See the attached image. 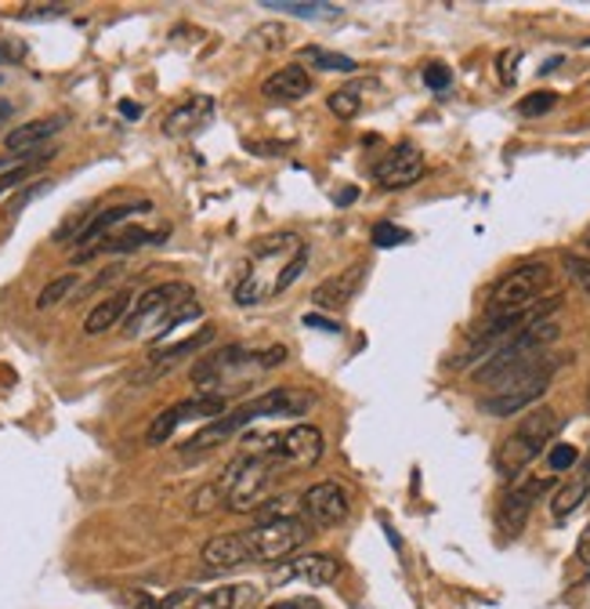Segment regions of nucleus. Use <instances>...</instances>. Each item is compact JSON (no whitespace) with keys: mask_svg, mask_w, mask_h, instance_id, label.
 <instances>
[{"mask_svg":"<svg viewBox=\"0 0 590 609\" xmlns=\"http://www.w3.org/2000/svg\"><path fill=\"white\" fill-rule=\"evenodd\" d=\"M555 106H558V95L555 91H533V95H525L522 102H518V113L522 117H544Z\"/></svg>","mask_w":590,"mask_h":609,"instance_id":"obj_33","label":"nucleus"},{"mask_svg":"<svg viewBox=\"0 0 590 609\" xmlns=\"http://www.w3.org/2000/svg\"><path fill=\"white\" fill-rule=\"evenodd\" d=\"M204 308L196 305L193 287L188 283H156L131 305L128 319H123V338L131 341H160L182 327V323L196 319Z\"/></svg>","mask_w":590,"mask_h":609,"instance_id":"obj_4","label":"nucleus"},{"mask_svg":"<svg viewBox=\"0 0 590 609\" xmlns=\"http://www.w3.org/2000/svg\"><path fill=\"white\" fill-rule=\"evenodd\" d=\"M319 457H323V432L316 425H294V428L280 432V443H275V450H272V461L283 471L312 468V465H319Z\"/></svg>","mask_w":590,"mask_h":609,"instance_id":"obj_12","label":"nucleus"},{"mask_svg":"<svg viewBox=\"0 0 590 609\" xmlns=\"http://www.w3.org/2000/svg\"><path fill=\"white\" fill-rule=\"evenodd\" d=\"M301 58L312 62V66L319 69H337V73H356V62L345 58V55H330V52H319V47H305Z\"/></svg>","mask_w":590,"mask_h":609,"instance_id":"obj_32","label":"nucleus"},{"mask_svg":"<svg viewBox=\"0 0 590 609\" xmlns=\"http://www.w3.org/2000/svg\"><path fill=\"white\" fill-rule=\"evenodd\" d=\"M587 493H590V454H587V461L580 465V471H576V479H569L565 487H558L555 497H550V515L569 519L576 508L587 501Z\"/></svg>","mask_w":590,"mask_h":609,"instance_id":"obj_25","label":"nucleus"},{"mask_svg":"<svg viewBox=\"0 0 590 609\" xmlns=\"http://www.w3.org/2000/svg\"><path fill=\"white\" fill-rule=\"evenodd\" d=\"M204 563H207V569H240V566H250L240 533H218V537H210L204 544Z\"/></svg>","mask_w":590,"mask_h":609,"instance_id":"obj_22","label":"nucleus"},{"mask_svg":"<svg viewBox=\"0 0 590 609\" xmlns=\"http://www.w3.org/2000/svg\"><path fill=\"white\" fill-rule=\"evenodd\" d=\"M210 341H215V327H204L199 334H193V338H185L178 345L163 348V352H153V359H149V370H145V374H138V381H149V378L167 374V370H174V363H178V359L196 356L199 348H207Z\"/></svg>","mask_w":590,"mask_h":609,"instance_id":"obj_19","label":"nucleus"},{"mask_svg":"<svg viewBox=\"0 0 590 609\" xmlns=\"http://www.w3.org/2000/svg\"><path fill=\"white\" fill-rule=\"evenodd\" d=\"M550 487H555V479H518L514 482V487L504 493V501H500V526H504L511 537L514 533H522V526L533 515V508L539 504V497H544Z\"/></svg>","mask_w":590,"mask_h":609,"instance_id":"obj_15","label":"nucleus"},{"mask_svg":"<svg viewBox=\"0 0 590 609\" xmlns=\"http://www.w3.org/2000/svg\"><path fill=\"white\" fill-rule=\"evenodd\" d=\"M312 91V77L301 66H283L269 73V80L261 84V95L269 98V102H297V98H305Z\"/></svg>","mask_w":590,"mask_h":609,"instance_id":"obj_20","label":"nucleus"},{"mask_svg":"<svg viewBox=\"0 0 590 609\" xmlns=\"http://www.w3.org/2000/svg\"><path fill=\"white\" fill-rule=\"evenodd\" d=\"M131 291H120V294H112V297H106L102 305H95L91 313H87V319H84V334L87 338H95V334H106L109 327H117V323L131 313Z\"/></svg>","mask_w":590,"mask_h":609,"instance_id":"obj_24","label":"nucleus"},{"mask_svg":"<svg viewBox=\"0 0 590 609\" xmlns=\"http://www.w3.org/2000/svg\"><path fill=\"white\" fill-rule=\"evenodd\" d=\"M565 272L576 280V283H583V287H590V258H583V254H565Z\"/></svg>","mask_w":590,"mask_h":609,"instance_id":"obj_37","label":"nucleus"},{"mask_svg":"<svg viewBox=\"0 0 590 609\" xmlns=\"http://www.w3.org/2000/svg\"><path fill=\"white\" fill-rule=\"evenodd\" d=\"M341 577V563H337L334 555H323V552H312V555H297V558H286L280 563V569L272 574V584L275 588H283V584H312V588H326V584H334Z\"/></svg>","mask_w":590,"mask_h":609,"instance_id":"obj_13","label":"nucleus"},{"mask_svg":"<svg viewBox=\"0 0 590 609\" xmlns=\"http://www.w3.org/2000/svg\"><path fill=\"white\" fill-rule=\"evenodd\" d=\"M269 609H319V602H308V599H294V602H275Z\"/></svg>","mask_w":590,"mask_h":609,"instance_id":"obj_44","label":"nucleus"},{"mask_svg":"<svg viewBox=\"0 0 590 609\" xmlns=\"http://www.w3.org/2000/svg\"><path fill=\"white\" fill-rule=\"evenodd\" d=\"M308 533H312L308 519L283 515V519L254 522V526L240 533V541L247 548L250 566H272V563H286V558H294V552L305 548Z\"/></svg>","mask_w":590,"mask_h":609,"instance_id":"obj_7","label":"nucleus"},{"mask_svg":"<svg viewBox=\"0 0 590 609\" xmlns=\"http://www.w3.org/2000/svg\"><path fill=\"white\" fill-rule=\"evenodd\" d=\"M373 178L381 189H409V185H417L424 178V156L417 145H395L392 153L384 160H376L373 167Z\"/></svg>","mask_w":590,"mask_h":609,"instance_id":"obj_14","label":"nucleus"},{"mask_svg":"<svg viewBox=\"0 0 590 609\" xmlns=\"http://www.w3.org/2000/svg\"><path fill=\"white\" fill-rule=\"evenodd\" d=\"M77 283L80 280L73 276V272H66V276H55L41 294H36V308H41V313H47V308H55L58 302H66V297L77 291Z\"/></svg>","mask_w":590,"mask_h":609,"instance_id":"obj_29","label":"nucleus"},{"mask_svg":"<svg viewBox=\"0 0 590 609\" xmlns=\"http://www.w3.org/2000/svg\"><path fill=\"white\" fill-rule=\"evenodd\" d=\"M558 367H561V359L536 356L533 363L511 370L504 381H496L500 389L482 403V410H485V414H493V417H514V414H522L525 406H533L539 395L547 392V384H550V378H555Z\"/></svg>","mask_w":590,"mask_h":609,"instance_id":"obj_8","label":"nucleus"},{"mask_svg":"<svg viewBox=\"0 0 590 609\" xmlns=\"http://www.w3.org/2000/svg\"><path fill=\"white\" fill-rule=\"evenodd\" d=\"M26 58V47L19 41H0V62H22Z\"/></svg>","mask_w":590,"mask_h":609,"instance_id":"obj_41","label":"nucleus"},{"mask_svg":"<svg viewBox=\"0 0 590 609\" xmlns=\"http://www.w3.org/2000/svg\"><path fill=\"white\" fill-rule=\"evenodd\" d=\"M160 236L156 232H145V229H123L117 236H106V240H98L95 247H87V251H77L73 254V261H87L95 254H123V251H138V247L145 243H156Z\"/></svg>","mask_w":590,"mask_h":609,"instance_id":"obj_27","label":"nucleus"},{"mask_svg":"<svg viewBox=\"0 0 590 609\" xmlns=\"http://www.w3.org/2000/svg\"><path fill=\"white\" fill-rule=\"evenodd\" d=\"M367 261H356V265H348L345 272H337L326 283H319L316 291H312V305L316 308H326V313H337V308H345L351 297L359 294L362 280H367Z\"/></svg>","mask_w":590,"mask_h":609,"instance_id":"obj_17","label":"nucleus"},{"mask_svg":"<svg viewBox=\"0 0 590 609\" xmlns=\"http://www.w3.org/2000/svg\"><path fill=\"white\" fill-rule=\"evenodd\" d=\"M286 41V30L280 26V22H265V26H258V30H250L247 36V44H254L258 52H283V44Z\"/></svg>","mask_w":590,"mask_h":609,"instance_id":"obj_30","label":"nucleus"},{"mask_svg":"<svg viewBox=\"0 0 590 609\" xmlns=\"http://www.w3.org/2000/svg\"><path fill=\"white\" fill-rule=\"evenodd\" d=\"M305 327H323V330H341V327H337V323L334 319H323V316H316V313H312V316H305Z\"/></svg>","mask_w":590,"mask_h":609,"instance_id":"obj_43","label":"nucleus"},{"mask_svg":"<svg viewBox=\"0 0 590 609\" xmlns=\"http://www.w3.org/2000/svg\"><path fill=\"white\" fill-rule=\"evenodd\" d=\"M52 160V153H36L33 160H26V164H19V167H11L8 174H0V196H4L11 185H19V182H26L30 178V171L33 167H41V164H47Z\"/></svg>","mask_w":590,"mask_h":609,"instance_id":"obj_34","label":"nucleus"},{"mask_svg":"<svg viewBox=\"0 0 590 609\" xmlns=\"http://www.w3.org/2000/svg\"><path fill=\"white\" fill-rule=\"evenodd\" d=\"M424 84H428L431 91H446V87L454 84V73H449L442 62H435V66L424 69Z\"/></svg>","mask_w":590,"mask_h":609,"instance_id":"obj_38","label":"nucleus"},{"mask_svg":"<svg viewBox=\"0 0 590 609\" xmlns=\"http://www.w3.org/2000/svg\"><path fill=\"white\" fill-rule=\"evenodd\" d=\"M406 240H409V232L392 226V221H376V226H373V247H384V251H387V247H398Z\"/></svg>","mask_w":590,"mask_h":609,"instance_id":"obj_35","label":"nucleus"},{"mask_svg":"<svg viewBox=\"0 0 590 609\" xmlns=\"http://www.w3.org/2000/svg\"><path fill=\"white\" fill-rule=\"evenodd\" d=\"M221 414H229V400L225 395H210V392H196L193 400H185V403H174L171 410H163V414L149 425V435L145 439L153 443V446H163L171 439L174 432H178L185 421H218Z\"/></svg>","mask_w":590,"mask_h":609,"instance_id":"obj_11","label":"nucleus"},{"mask_svg":"<svg viewBox=\"0 0 590 609\" xmlns=\"http://www.w3.org/2000/svg\"><path fill=\"white\" fill-rule=\"evenodd\" d=\"M210 117H215V98L196 95V98H188V102L174 106L171 113L163 117V134H171V139H182V134H193V131L204 128Z\"/></svg>","mask_w":590,"mask_h":609,"instance_id":"obj_18","label":"nucleus"},{"mask_svg":"<svg viewBox=\"0 0 590 609\" xmlns=\"http://www.w3.org/2000/svg\"><path fill=\"white\" fill-rule=\"evenodd\" d=\"M280 471L283 468L272 461V454H240L229 468H225V476L215 482V490L229 512L254 515L258 508L269 501Z\"/></svg>","mask_w":590,"mask_h":609,"instance_id":"obj_5","label":"nucleus"},{"mask_svg":"<svg viewBox=\"0 0 590 609\" xmlns=\"http://www.w3.org/2000/svg\"><path fill=\"white\" fill-rule=\"evenodd\" d=\"M55 15H66L62 4H47V8H22L19 19H55Z\"/></svg>","mask_w":590,"mask_h":609,"instance_id":"obj_39","label":"nucleus"},{"mask_svg":"<svg viewBox=\"0 0 590 609\" xmlns=\"http://www.w3.org/2000/svg\"><path fill=\"white\" fill-rule=\"evenodd\" d=\"M550 265L544 261H525V265L511 269L507 276L496 280L493 294H489V313H511V308H529L550 291Z\"/></svg>","mask_w":590,"mask_h":609,"instance_id":"obj_10","label":"nucleus"},{"mask_svg":"<svg viewBox=\"0 0 590 609\" xmlns=\"http://www.w3.org/2000/svg\"><path fill=\"white\" fill-rule=\"evenodd\" d=\"M301 504H305V515L316 522V526H341L351 512L348 493L345 487H337V482H316V487H308L305 497H301Z\"/></svg>","mask_w":590,"mask_h":609,"instance_id":"obj_16","label":"nucleus"},{"mask_svg":"<svg viewBox=\"0 0 590 609\" xmlns=\"http://www.w3.org/2000/svg\"><path fill=\"white\" fill-rule=\"evenodd\" d=\"M583 247H590V229H587V236H583Z\"/></svg>","mask_w":590,"mask_h":609,"instance_id":"obj_45","label":"nucleus"},{"mask_svg":"<svg viewBox=\"0 0 590 609\" xmlns=\"http://www.w3.org/2000/svg\"><path fill=\"white\" fill-rule=\"evenodd\" d=\"M326 106H330V113L337 120H356L359 117V87H341V91H334L330 98H326Z\"/></svg>","mask_w":590,"mask_h":609,"instance_id":"obj_31","label":"nucleus"},{"mask_svg":"<svg viewBox=\"0 0 590 609\" xmlns=\"http://www.w3.org/2000/svg\"><path fill=\"white\" fill-rule=\"evenodd\" d=\"M58 128H66V117H44V120H30L22 123V128L8 131L4 139V149L8 153H30V149H36L41 142H47Z\"/></svg>","mask_w":590,"mask_h":609,"instance_id":"obj_23","label":"nucleus"},{"mask_svg":"<svg viewBox=\"0 0 590 609\" xmlns=\"http://www.w3.org/2000/svg\"><path fill=\"white\" fill-rule=\"evenodd\" d=\"M558 323L555 319H544V323H533L529 330H522L518 338H511L496 348L493 356L482 359V367L474 370V381H482V384H496V381H504L511 370H518L525 363H533L536 356H544V348L547 345H555L558 341Z\"/></svg>","mask_w":590,"mask_h":609,"instance_id":"obj_9","label":"nucleus"},{"mask_svg":"<svg viewBox=\"0 0 590 609\" xmlns=\"http://www.w3.org/2000/svg\"><path fill=\"white\" fill-rule=\"evenodd\" d=\"M193 609H261V591L254 584H225V588L199 595Z\"/></svg>","mask_w":590,"mask_h":609,"instance_id":"obj_21","label":"nucleus"},{"mask_svg":"<svg viewBox=\"0 0 590 609\" xmlns=\"http://www.w3.org/2000/svg\"><path fill=\"white\" fill-rule=\"evenodd\" d=\"M265 11H280V15H297V19H337L341 8L334 4H297V0H265Z\"/></svg>","mask_w":590,"mask_h":609,"instance_id":"obj_28","label":"nucleus"},{"mask_svg":"<svg viewBox=\"0 0 590 609\" xmlns=\"http://www.w3.org/2000/svg\"><path fill=\"white\" fill-rule=\"evenodd\" d=\"M312 406H316V395L305 392V389H269V392H261L258 400H250L243 406L229 410V414H221L218 421L199 425V432L182 446V450H185V457H199V454L221 446L225 439H232L236 432H243L250 421H258V417H301V414H308Z\"/></svg>","mask_w":590,"mask_h":609,"instance_id":"obj_2","label":"nucleus"},{"mask_svg":"<svg viewBox=\"0 0 590 609\" xmlns=\"http://www.w3.org/2000/svg\"><path fill=\"white\" fill-rule=\"evenodd\" d=\"M576 558H580V563H590V522H587V530L580 533V544H576Z\"/></svg>","mask_w":590,"mask_h":609,"instance_id":"obj_42","label":"nucleus"},{"mask_svg":"<svg viewBox=\"0 0 590 609\" xmlns=\"http://www.w3.org/2000/svg\"><path fill=\"white\" fill-rule=\"evenodd\" d=\"M576 461H580V454H576V446H569V443H561V446H555V450L547 454L550 471H565V468H572Z\"/></svg>","mask_w":590,"mask_h":609,"instance_id":"obj_36","label":"nucleus"},{"mask_svg":"<svg viewBox=\"0 0 590 609\" xmlns=\"http://www.w3.org/2000/svg\"><path fill=\"white\" fill-rule=\"evenodd\" d=\"M522 52H504L500 55V80L504 84H514V66H518Z\"/></svg>","mask_w":590,"mask_h":609,"instance_id":"obj_40","label":"nucleus"},{"mask_svg":"<svg viewBox=\"0 0 590 609\" xmlns=\"http://www.w3.org/2000/svg\"><path fill=\"white\" fill-rule=\"evenodd\" d=\"M286 348L283 345H269V348H247V345H225L218 352L204 356L193 367V384L210 395H229L236 389H243L247 381H254L269 370L283 367Z\"/></svg>","mask_w":590,"mask_h":609,"instance_id":"obj_3","label":"nucleus"},{"mask_svg":"<svg viewBox=\"0 0 590 609\" xmlns=\"http://www.w3.org/2000/svg\"><path fill=\"white\" fill-rule=\"evenodd\" d=\"M149 204H120V207H109V210H102V215H95L91 221H84V229L77 232V247H95L98 240H106L109 236V229H117L123 218H131L134 210H145Z\"/></svg>","mask_w":590,"mask_h":609,"instance_id":"obj_26","label":"nucleus"},{"mask_svg":"<svg viewBox=\"0 0 590 609\" xmlns=\"http://www.w3.org/2000/svg\"><path fill=\"white\" fill-rule=\"evenodd\" d=\"M561 428V421L555 410L539 406L533 414H525L518 421V428H514L504 443H500L496 450V471L504 479H518L525 468H529L539 454H544V446L555 439V432Z\"/></svg>","mask_w":590,"mask_h":609,"instance_id":"obj_6","label":"nucleus"},{"mask_svg":"<svg viewBox=\"0 0 590 609\" xmlns=\"http://www.w3.org/2000/svg\"><path fill=\"white\" fill-rule=\"evenodd\" d=\"M308 269V247L297 232H272L265 240L250 243L247 265L236 283L240 305H265L283 291H291L301 272Z\"/></svg>","mask_w":590,"mask_h":609,"instance_id":"obj_1","label":"nucleus"}]
</instances>
